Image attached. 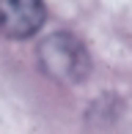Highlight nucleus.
<instances>
[{
    "instance_id": "1",
    "label": "nucleus",
    "mask_w": 132,
    "mask_h": 134,
    "mask_svg": "<svg viewBox=\"0 0 132 134\" xmlns=\"http://www.w3.org/2000/svg\"><path fill=\"white\" fill-rule=\"evenodd\" d=\"M36 55H39L41 71L58 82H83L91 71L88 49L77 36L66 33V30H58V33H50L47 38H41Z\"/></svg>"
},
{
    "instance_id": "2",
    "label": "nucleus",
    "mask_w": 132,
    "mask_h": 134,
    "mask_svg": "<svg viewBox=\"0 0 132 134\" xmlns=\"http://www.w3.org/2000/svg\"><path fill=\"white\" fill-rule=\"evenodd\" d=\"M47 19L41 0H0V33L6 38H28Z\"/></svg>"
}]
</instances>
